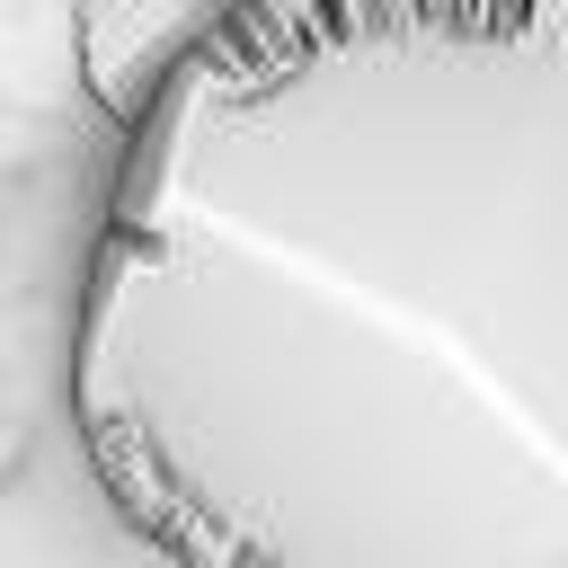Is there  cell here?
Listing matches in <instances>:
<instances>
[{"label":"cell","mask_w":568,"mask_h":568,"mask_svg":"<svg viewBox=\"0 0 568 568\" xmlns=\"http://www.w3.org/2000/svg\"><path fill=\"white\" fill-rule=\"evenodd\" d=\"M71 408L169 568H568V0L195 27L98 204Z\"/></svg>","instance_id":"6da1fadb"}]
</instances>
